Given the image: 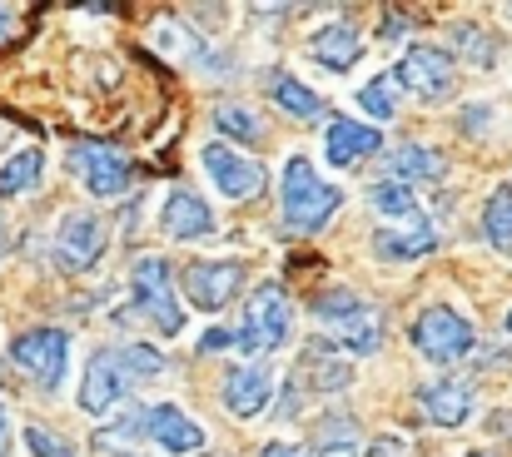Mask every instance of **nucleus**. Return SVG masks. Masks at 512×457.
<instances>
[{
    "label": "nucleus",
    "instance_id": "nucleus-15",
    "mask_svg": "<svg viewBox=\"0 0 512 457\" xmlns=\"http://www.w3.org/2000/svg\"><path fill=\"white\" fill-rule=\"evenodd\" d=\"M145 438L160 443V448L174 453V457L199 453V448H204V428H199L184 408H174V403H155V408L145 413Z\"/></svg>",
    "mask_w": 512,
    "mask_h": 457
},
{
    "label": "nucleus",
    "instance_id": "nucleus-27",
    "mask_svg": "<svg viewBox=\"0 0 512 457\" xmlns=\"http://www.w3.org/2000/svg\"><path fill=\"white\" fill-rule=\"evenodd\" d=\"M373 209H378L383 219H393V224H423L418 194H413L408 184H393V179H383V184L373 189Z\"/></svg>",
    "mask_w": 512,
    "mask_h": 457
},
{
    "label": "nucleus",
    "instance_id": "nucleus-16",
    "mask_svg": "<svg viewBox=\"0 0 512 457\" xmlns=\"http://www.w3.org/2000/svg\"><path fill=\"white\" fill-rule=\"evenodd\" d=\"M249 323H254V333L264 338V348H284L289 343V333H294V304H289V294H284V284H259L254 289V304H249Z\"/></svg>",
    "mask_w": 512,
    "mask_h": 457
},
{
    "label": "nucleus",
    "instance_id": "nucleus-25",
    "mask_svg": "<svg viewBox=\"0 0 512 457\" xmlns=\"http://www.w3.org/2000/svg\"><path fill=\"white\" fill-rule=\"evenodd\" d=\"M269 95H274V105H279L289 120H319V115H324V100H319L304 80H294V75H274Z\"/></svg>",
    "mask_w": 512,
    "mask_h": 457
},
{
    "label": "nucleus",
    "instance_id": "nucleus-40",
    "mask_svg": "<svg viewBox=\"0 0 512 457\" xmlns=\"http://www.w3.org/2000/svg\"><path fill=\"white\" fill-rule=\"evenodd\" d=\"M398 30H408V20H398V15H388V25H383V35H388V40H393V35H398Z\"/></svg>",
    "mask_w": 512,
    "mask_h": 457
},
{
    "label": "nucleus",
    "instance_id": "nucleus-36",
    "mask_svg": "<svg viewBox=\"0 0 512 457\" xmlns=\"http://www.w3.org/2000/svg\"><path fill=\"white\" fill-rule=\"evenodd\" d=\"M194 348H199V353H224V348H234V333H229V328H204Z\"/></svg>",
    "mask_w": 512,
    "mask_h": 457
},
{
    "label": "nucleus",
    "instance_id": "nucleus-35",
    "mask_svg": "<svg viewBox=\"0 0 512 457\" xmlns=\"http://www.w3.org/2000/svg\"><path fill=\"white\" fill-rule=\"evenodd\" d=\"M314 457H363V448H358L353 433H339V438H319V453Z\"/></svg>",
    "mask_w": 512,
    "mask_h": 457
},
{
    "label": "nucleus",
    "instance_id": "nucleus-1",
    "mask_svg": "<svg viewBox=\"0 0 512 457\" xmlns=\"http://www.w3.org/2000/svg\"><path fill=\"white\" fill-rule=\"evenodd\" d=\"M339 204H343L339 184H324L319 169H314V159H304V154L284 159V174H279V214H284V229L314 234V229H324V224L339 214Z\"/></svg>",
    "mask_w": 512,
    "mask_h": 457
},
{
    "label": "nucleus",
    "instance_id": "nucleus-6",
    "mask_svg": "<svg viewBox=\"0 0 512 457\" xmlns=\"http://www.w3.org/2000/svg\"><path fill=\"white\" fill-rule=\"evenodd\" d=\"M244 284V264L239 259H199L184 269V299L199 308V313H224L234 304Z\"/></svg>",
    "mask_w": 512,
    "mask_h": 457
},
{
    "label": "nucleus",
    "instance_id": "nucleus-13",
    "mask_svg": "<svg viewBox=\"0 0 512 457\" xmlns=\"http://www.w3.org/2000/svg\"><path fill=\"white\" fill-rule=\"evenodd\" d=\"M160 234L165 239H179V244H194L204 234H214V209L204 194L194 189H170L165 204H160Z\"/></svg>",
    "mask_w": 512,
    "mask_h": 457
},
{
    "label": "nucleus",
    "instance_id": "nucleus-31",
    "mask_svg": "<svg viewBox=\"0 0 512 457\" xmlns=\"http://www.w3.org/2000/svg\"><path fill=\"white\" fill-rule=\"evenodd\" d=\"M358 105H363L368 120H393V115H398V100H393L388 80H368V85L358 90Z\"/></svg>",
    "mask_w": 512,
    "mask_h": 457
},
{
    "label": "nucleus",
    "instance_id": "nucleus-2",
    "mask_svg": "<svg viewBox=\"0 0 512 457\" xmlns=\"http://www.w3.org/2000/svg\"><path fill=\"white\" fill-rule=\"evenodd\" d=\"M413 348H418L428 363L448 368V363L473 358V348H478V328H473L458 308L428 304L418 318H413Z\"/></svg>",
    "mask_w": 512,
    "mask_h": 457
},
{
    "label": "nucleus",
    "instance_id": "nucleus-23",
    "mask_svg": "<svg viewBox=\"0 0 512 457\" xmlns=\"http://www.w3.org/2000/svg\"><path fill=\"white\" fill-rule=\"evenodd\" d=\"M334 333H339L334 343H343L353 358H373V353L383 348V318H378V308L353 313V318H348V323H339Z\"/></svg>",
    "mask_w": 512,
    "mask_h": 457
},
{
    "label": "nucleus",
    "instance_id": "nucleus-43",
    "mask_svg": "<svg viewBox=\"0 0 512 457\" xmlns=\"http://www.w3.org/2000/svg\"><path fill=\"white\" fill-rule=\"evenodd\" d=\"M0 249H5V229H0Z\"/></svg>",
    "mask_w": 512,
    "mask_h": 457
},
{
    "label": "nucleus",
    "instance_id": "nucleus-26",
    "mask_svg": "<svg viewBox=\"0 0 512 457\" xmlns=\"http://www.w3.org/2000/svg\"><path fill=\"white\" fill-rule=\"evenodd\" d=\"M483 234H488L493 249L512 254V184H498L488 194V204H483Z\"/></svg>",
    "mask_w": 512,
    "mask_h": 457
},
{
    "label": "nucleus",
    "instance_id": "nucleus-32",
    "mask_svg": "<svg viewBox=\"0 0 512 457\" xmlns=\"http://www.w3.org/2000/svg\"><path fill=\"white\" fill-rule=\"evenodd\" d=\"M135 438H145V413H140V418H125V428H100V433H95V448L120 453V448H130Z\"/></svg>",
    "mask_w": 512,
    "mask_h": 457
},
{
    "label": "nucleus",
    "instance_id": "nucleus-11",
    "mask_svg": "<svg viewBox=\"0 0 512 457\" xmlns=\"http://www.w3.org/2000/svg\"><path fill=\"white\" fill-rule=\"evenodd\" d=\"M478 408V393L468 378H433L418 388V413L433 423V428H463Z\"/></svg>",
    "mask_w": 512,
    "mask_h": 457
},
{
    "label": "nucleus",
    "instance_id": "nucleus-19",
    "mask_svg": "<svg viewBox=\"0 0 512 457\" xmlns=\"http://www.w3.org/2000/svg\"><path fill=\"white\" fill-rule=\"evenodd\" d=\"M378 145H383V135H378L373 125H363V120H334L329 135H324V159L339 164V169H348V164L378 154Z\"/></svg>",
    "mask_w": 512,
    "mask_h": 457
},
{
    "label": "nucleus",
    "instance_id": "nucleus-33",
    "mask_svg": "<svg viewBox=\"0 0 512 457\" xmlns=\"http://www.w3.org/2000/svg\"><path fill=\"white\" fill-rule=\"evenodd\" d=\"M25 448L35 457H80L70 443H60L55 433H45V428H25Z\"/></svg>",
    "mask_w": 512,
    "mask_h": 457
},
{
    "label": "nucleus",
    "instance_id": "nucleus-3",
    "mask_svg": "<svg viewBox=\"0 0 512 457\" xmlns=\"http://www.w3.org/2000/svg\"><path fill=\"white\" fill-rule=\"evenodd\" d=\"M393 80H398L413 100L438 105V100H448V95H453V55H448L443 45L418 40V45H408V50L398 55Z\"/></svg>",
    "mask_w": 512,
    "mask_h": 457
},
{
    "label": "nucleus",
    "instance_id": "nucleus-21",
    "mask_svg": "<svg viewBox=\"0 0 512 457\" xmlns=\"http://www.w3.org/2000/svg\"><path fill=\"white\" fill-rule=\"evenodd\" d=\"M150 40H155V50H160L170 65H204V60H209L204 35L189 30L184 20H160V25L150 30Z\"/></svg>",
    "mask_w": 512,
    "mask_h": 457
},
{
    "label": "nucleus",
    "instance_id": "nucleus-41",
    "mask_svg": "<svg viewBox=\"0 0 512 457\" xmlns=\"http://www.w3.org/2000/svg\"><path fill=\"white\" fill-rule=\"evenodd\" d=\"M463 457H493V453H463Z\"/></svg>",
    "mask_w": 512,
    "mask_h": 457
},
{
    "label": "nucleus",
    "instance_id": "nucleus-29",
    "mask_svg": "<svg viewBox=\"0 0 512 457\" xmlns=\"http://www.w3.org/2000/svg\"><path fill=\"white\" fill-rule=\"evenodd\" d=\"M214 125H219V135H229V140H264V120L249 110V105H219L214 110Z\"/></svg>",
    "mask_w": 512,
    "mask_h": 457
},
{
    "label": "nucleus",
    "instance_id": "nucleus-39",
    "mask_svg": "<svg viewBox=\"0 0 512 457\" xmlns=\"http://www.w3.org/2000/svg\"><path fill=\"white\" fill-rule=\"evenodd\" d=\"M10 30H15V10H0V40H10Z\"/></svg>",
    "mask_w": 512,
    "mask_h": 457
},
{
    "label": "nucleus",
    "instance_id": "nucleus-7",
    "mask_svg": "<svg viewBox=\"0 0 512 457\" xmlns=\"http://www.w3.org/2000/svg\"><path fill=\"white\" fill-rule=\"evenodd\" d=\"M199 169L209 174V184L224 194V199H254L264 189V164L249 159V154L229 150V145H199Z\"/></svg>",
    "mask_w": 512,
    "mask_h": 457
},
{
    "label": "nucleus",
    "instance_id": "nucleus-5",
    "mask_svg": "<svg viewBox=\"0 0 512 457\" xmlns=\"http://www.w3.org/2000/svg\"><path fill=\"white\" fill-rule=\"evenodd\" d=\"M10 358H15V368H25L45 393H55V388L65 383V373H70V338H65L60 328H30V333H20V338L10 343Z\"/></svg>",
    "mask_w": 512,
    "mask_h": 457
},
{
    "label": "nucleus",
    "instance_id": "nucleus-12",
    "mask_svg": "<svg viewBox=\"0 0 512 457\" xmlns=\"http://www.w3.org/2000/svg\"><path fill=\"white\" fill-rule=\"evenodd\" d=\"M348 393L353 388V363L334 353L329 338H314L299 358V373H294V393Z\"/></svg>",
    "mask_w": 512,
    "mask_h": 457
},
{
    "label": "nucleus",
    "instance_id": "nucleus-38",
    "mask_svg": "<svg viewBox=\"0 0 512 457\" xmlns=\"http://www.w3.org/2000/svg\"><path fill=\"white\" fill-rule=\"evenodd\" d=\"M0 457H10V413L0 403Z\"/></svg>",
    "mask_w": 512,
    "mask_h": 457
},
{
    "label": "nucleus",
    "instance_id": "nucleus-10",
    "mask_svg": "<svg viewBox=\"0 0 512 457\" xmlns=\"http://www.w3.org/2000/svg\"><path fill=\"white\" fill-rule=\"evenodd\" d=\"M125 368H120V358H115V348H100V353H90V363H85V378H80V393H75V403H80V413L85 418H105L120 398H125Z\"/></svg>",
    "mask_w": 512,
    "mask_h": 457
},
{
    "label": "nucleus",
    "instance_id": "nucleus-22",
    "mask_svg": "<svg viewBox=\"0 0 512 457\" xmlns=\"http://www.w3.org/2000/svg\"><path fill=\"white\" fill-rule=\"evenodd\" d=\"M453 50H458L463 65H473V70H493L498 55H503L498 35L483 30V25H473V20H458V25H453Z\"/></svg>",
    "mask_w": 512,
    "mask_h": 457
},
{
    "label": "nucleus",
    "instance_id": "nucleus-24",
    "mask_svg": "<svg viewBox=\"0 0 512 457\" xmlns=\"http://www.w3.org/2000/svg\"><path fill=\"white\" fill-rule=\"evenodd\" d=\"M40 174H45V154L35 150H20L10 154L5 164H0V199H20V194H30L35 184H40Z\"/></svg>",
    "mask_w": 512,
    "mask_h": 457
},
{
    "label": "nucleus",
    "instance_id": "nucleus-17",
    "mask_svg": "<svg viewBox=\"0 0 512 457\" xmlns=\"http://www.w3.org/2000/svg\"><path fill=\"white\" fill-rule=\"evenodd\" d=\"M269 398H274V373L269 368H259V363L229 368V378H224V408L234 418H244V423L259 418L269 408Z\"/></svg>",
    "mask_w": 512,
    "mask_h": 457
},
{
    "label": "nucleus",
    "instance_id": "nucleus-37",
    "mask_svg": "<svg viewBox=\"0 0 512 457\" xmlns=\"http://www.w3.org/2000/svg\"><path fill=\"white\" fill-rule=\"evenodd\" d=\"M259 457H309V453H304L299 443H284V438H279V443H269V448H264Z\"/></svg>",
    "mask_w": 512,
    "mask_h": 457
},
{
    "label": "nucleus",
    "instance_id": "nucleus-42",
    "mask_svg": "<svg viewBox=\"0 0 512 457\" xmlns=\"http://www.w3.org/2000/svg\"><path fill=\"white\" fill-rule=\"evenodd\" d=\"M508 333H512V308H508Z\"/></svg>",
    "mask_w": 512,
    "mask_h": 457
},
{
    "label": "nucleus",
    "instance_id": "nucleus-18",
    "mask_svg": "<svg viewBox=\"0 0 512 457\" xmlns=\"http://www.w3.org/2000/svg\"><path fill=\"white\" fill-rule=\"evenodd\" d=\"M433 249H438V234H433L428 219L423 224H388V229L373 234V254L383 264H413V259H423Z\"/></svg>",
    "mask_w": 512,
    "mask_h": 457
},
{
    "label": "nucleus",
    "instance_id": "nucleus-20",
    "mask_svg": "<svg viewBox=\"0 0 512 457\" xmlns=\"http://www.w3.org/2000/svg\"><path fill=\"white\" fill-rule=\"evenodd\" d=\"M443 154L428 150V145H398V150L383 154V174L393 179V184H428V179H443Z\"/></svg>",
    "mask_w": 512,
    "mask_h": 457
},
{
    "label": "nucleus",
    "instance_id": "nucleus-14",
    "mask_svg": "<svg viewBox=\"0 0 512 457\" xmlns=\"http://www.w3.org/2000/svg\"><path fill=\"white\" fill-rule=\"evenodd\" d=\"M358 55H363V35H358V25H348V20H329V25H319V30L309 35V60H314L319 70H329V75L353 70Z\"/></svg>",
    "mask_w": 512,
    "mask_h": 457
},
{
    "label": "nucleus",
    "instance_id": "nucleus-34",
    "mask_svg": "<svg viewBox=\"0 0 512 457\" xmlns=\"http://www.w3.org/2000/svg\"><path fill=\"white\" fill-rule=\"evenodd\" d=\"M368 457H413V443L398 438V433H383V438L368 443Z\"/></svg>",
    "mask_w": 512,
    "mask_h": 457
},
{
    "label": "nucleus",
    "instance_id": "nucleus-4",
    "mask_svg": "<svg viewBox=\"0 0 512 457\" xmlns=\"http://www.w3.org/2000/svg\"><path fill=\"white\" fill-rule=\"evenodd\" d=\"M130 294H135L140 313H145L165 338H174V333L184 328V304L174 299V274H170V264H165V259L145 254V259L130 269Z\"/></svg>",
    "mask_w": 512,
    "mask_h": 457
},
{
    "label": "nucleus",
    "instance_id": "nucleus-30",
    "mask_svg": "<svg viewBox=\"0 0 512 457\" xmlns=\"http://www.w3.org/2000/svg\"><path fill=\"white\" fill-rule=\"evenodd\" d=\"M363 299L353 294V289H324L319 299H314V318L319 323H329V328H339V323H348L353 313H363Z\"/></svg>",
    "mask_w": 512,
    "mask_h": 457
},
{
    "label": "nucleus",
    "instance_id": "nucleus-28",
    "mask_svg": "<svg viewBox=\"0 0 512 457\" xmlns=\"http://www.w3.org/2000/svg\"><path fill=\"white\" fill-rule=\"evenodd\" d=\"M115 358H120V368H125V383H150V378L165 373V358H160L150 343H120Z\"/></svg>",
    "mask_w": 512,
    "mask_h": 457
},
{
    "label": "nucleus",
    "instance_id": "nucleus-9",
    "mask_svg": "<svg viewBox=\"0 0 512 457\" xmlns=\"http://www.w3.org/2000/svg\"><path fill=\"white\" fill-rule=\"evenodd\" d=\"M105 224L95 219V214H65L60 219V234H55V264L65 269V274H85V269H95L100 264V254H105Z\"/></svg>",
    "mask_w": 512,
    "mask_h": 457
},
{
    "label": "nucleus",
    "instance_id": "nucleus-8",
    "mask_svg": "<svg viewBox=\"0 0 512 457\" xmlns=\"http://www.w3.org/2000/svg\"><path fill=\"white\" fill-rule=\"evenodd\" d=\"M70 169L80 174L85 194H95V199H115V194L130 189V159L115 150V145H100V140L75 145L70 150Z\"/></svg>",
    "mask_w": 512,
    "mask_h": 457
}]
</instances>
